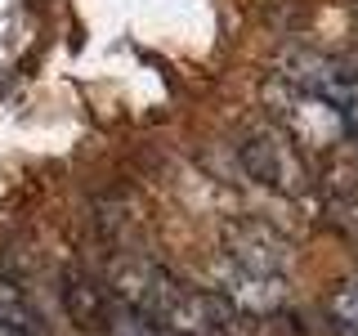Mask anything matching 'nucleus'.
I'll return each instance as SVG.
<instances>
[{
    "label": "nucleus",
    "mask_w": 358,
    "mask_h": 336,
    "mask_svg": "<svg viewBox=\"0 0 358 336\" xmlns=\"http://www.w3.org/2000/svg\"><path fill=\"white\" fill-rule=\"evenodd\" d=\"M350 72H354L350 63L331 59V54L313 50L305 41H287V45H278V54H273V76L278 81H287L296 90H309V94H322V99L341 94V85H345Z\"/></svg>",
    "instance_id": "nucleus-5"
},
{
    "label": "nucleus",
    "mask_w": 358,
    "mask_h": 336,
    "mask_svg": "<svg viewBox=\"0 0 358 336\" xmlns=\"http://www.w3.org/2000/svg\"><path fill=\"white\" fill-rule=\"evenodd\" d=\"M238 166L260 188H273L278 197H305L313 193V162L291 134L282 130H255L238 144Z\"/></svg>",
    "instance_id": "nucleus-2"
},
{
    "label": "nucleus",
    "mask_w": 358,
    "mask_h": 336,
    "mask_svg": "<svg viewBox=\"0 0 358 336\" xmlns=\"http://www.w3.org/2000/svg\"><path fill=\"white\" fill-rule=\"evenodd\" d=\"M215 296L229 305L238 318H268L287 305V274H255L224 260L215 274Z\"/></svg>",
    "instance_id": "nucleus-6"
},
{
    "label": "nucleus",
    "mask_w": 358,
    "mask_h": 336,
    "mask_svg": "<svg viewBox=\"0 0 358 336\" xmlns=\"http://www.w3.org/2000/svg\"><path fill=\"white\" fill-rule=\"evenodd\" d=\"M0 323L14 332H27L31 328V305H27V291H22V283H14V278L0 274Z\"/></svg>",
    "instance_id": "nucleus-8"
},
{
    "label": "nucleus",
    "mask_w": 358,
    "mask_h": 336,
    "mask_svg": "<svg viewBox=\"0 0 358 336\" xmlns=\"http://www.w3.org/2000/svg\"><path fill=\"white\" fill-rule=\"evenodd\" d=\"M313 188L322 197V211L341 224V229L358 233V144L345 139L331 153L318 157V171H313Z\"/></svg>",
    "instance_id": "nucleus-4"
},
{
    "label": "nucleus",
    "mask_w": 358,
    "mask_h": 336,
    "mask_svg": "<svg viewBox=\"0 0 358 336\" xmlns=\"http://www.w3.org/2000/svg\"><path fill=\"white\" fill-rule=\"evenodd\" d=\"M350 9H354V14H358V0H350Z\"/></svg>",
    "instance_id": "nucleus-11"
},
{
    "label": "nucleus",
    "mask_w": 358,
    "mask_h": 336,
    "mask_svg": "<svg viewBox=\"0 0 358 336\" xmlns=\"http://www.w3.org/2000/svg\"><path fill=\"white\" fill-rule=\"evenodd\" d=\"M0 336H27V332H14V328H5V323H0Z\"/></svg>",
    "instance_id": "nucleus-10"
},
{
    "label": "nucleus",
    "mask_w": 358,
    "mask_h": 336,
    "mask_svg": "<svg viewBox=\"0 0 358 336\" xmlns=\"http://www.w3.org/2000/svg\"><path fill=\"white\" fill-rule=\"evenodd\" d=\"M264 108H268V117L278 121V130L291 134L309 157H322V153H331L336 144L350 139V134H345V117L331 99L296 90V85L278 81V76L264 81Z\"/></svg>",
    "instance_id": "nucleus-1"
},
{
    "label": "nucleus",
    "mask_w": 358,
    "mask_h": 336,
    "mask_svg": "<svg viewBox=\"0 0 358 336\" xmlns=\"http://www.w3.org/2000/svg\"><path fill=\"white\" fill-rule=\"evenodd\" d=\"M59 296H63V314L76 332H94V336H108L112 328V291L103 278L85 274V269H67L63 283H59Z\"/></svg>",
    "instance_id": "nucleus-7"
},
{
    "label": "nucleus",
    "mask_w": 358,
    "mask_h": 336,
    "mask_svg": "<svg viewBox=\"0 0 358 336\" xmlns=\"http://www.w3.org/2000/svg\"><path fill=\"white\" fill-rule=\"evenodd\" d=\"M327 314H331V323H336L345 336H358V283L336 287L331 300H327Z\"/></svg>",
    "instance_id": "nucleus-9"
},
{
    "label": "nucleus",
    "mask_w": 358,
    "mask_h": 336,
    "mask_svg": "<svg viewBox=\"0 0 358 336\" xmlns=\"http://www.w3.org/2000/svg\"><path fill=\"white\" fill-rule=\"evenodd\" d=\"M224 260L255 274H287L291 265V242L273 229L268 220H229L220 233Z\"/></svg>",
    "instance_id": "nucleus-3"
}]
</instances>
